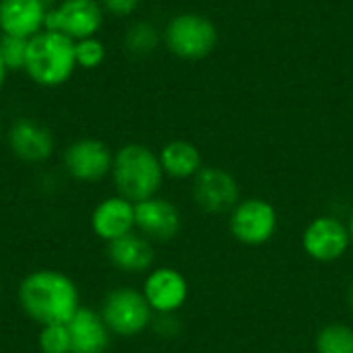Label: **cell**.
<instances>
[{
    "label": "cell",
    "instance_id": "24",
    "mask_svg": "<svg viewBox=\"0 0 353 353\" xmlns=\"http://www.w3.org/2000/svg\"><path fill=\"white\" fill-rule=\"evenodd\" d=\"M99 2L103 10H108L114 17H128L141 6V0H99Z\"/></svg>",
    "mask_w": 353,
    "mask_h": 353
},
{
    "label": "cell",
    "instance_id": "9",
    "mask_svg": "<svg viewBox=\"0 0 353 353\" xmlns=\"http://www.w3.org/2000/svg\"><path fill=\"white\" fill-rule=\"evenodd\" d=\"M62 163L72 180L95 184L112 174L114 153L99 139H77L64 149Z\"/></svg>",
    "mask_w": 353,
    "mask_h": 353
},
{
    "label": "cell",
    "instance_id": "20",
    "mask_svg": "<svg viewBox=\"0 0 353 353\" xmlns=\"http://www.w3.org/2000/svg\"><path fill=\"white\" fill-rule=\"evenodd\" d=\"M316 353H353V327L343 323H331L323 327L314 337Z\"/></svg>",
    "mask_w": 353,
    "mask_h": 353
},
{
    "label": "cell",
    "instance_id": "8",
    "mask_svg": "<svg viewBox=\"0 0 353 353\" xmlns=\"http://www.w3.org/2000/svg\"><path fill=\"white\" fill-rule=\"evenodd\" d=\"M192 199L205 213H230L240 203V184L232 172L217 165H205L192 178Z\"/></svg>",
    "mask_w": 353,
    "mask_h": 353
},
{
    "label": "cell",
    "instance_id": "13",
    "mask_svg": "<svg viewBox=\"0 0 353 353\" xmlns=\"http://www.w3.org/2000/svg\"><path fill=\"white\" fill-rule=\"evenodd\" d=\"M182 215L178 207L161 196H151L147 201L134 203V230L147 240L170 242L180 234Z\"/></svg>",
    "mask_w": 353,
    "mask_h": 353
},
{
    "label": "cell",
    "instance_id": "14",
    "mask_svg": "<svg viewBox=\"0 0 353 353\" xmlns=\"http://www.w3.org/2000/svg\"><path fill=\"white\" fill-rule=\"evenodd\" d=\"M91 232L105 244L134 232V203L114 194L95 205L91 211Z\"/></svg>",
    "mask_w": 353,
    "mask_h": 353
},
{
    "label": "cell",
    "instance_id": "12",
    "mask_svg": "<svg viewBox=\"0 0 353 353\" xmlns=\"http://www.w3.org/2000/svg\"><path fill=\"white\" fill-rule=\"evenodd\" d=\"M6 143L10 153L25 163H43L56 149L52 130L33 118H17L6 130Z\"/></svg>",
    "mask_w": 353,
    "mask_h": 353
},
{
    "label": "cell",
    "instance_id": "19",
    "mask_svg": "<svg viewBox=\"0 0 353 353\" xmlns=\"http://www.w3.org/2000/svg\"><path fill=\"white\" fill-rule=\"evenodd\" d=\"M161 39L163 35L151 21H134L124 33V48L128 54L143 58L153 54L159 48Z\"/></svg>",
    "mask_w": 353,
    "mask_h": 353
},
{
    "label": "cell",
    "instance_id": "11",
    "mask_svg": "<svg viewBox=\"0 0 353 353\" xmlns=\"http://www.w3.org/2000/svg\"><path fill=\"white\" fill-rule=\"evenodd\" d=\"M143 296L155 314H176L188 302V279L174 267H155L143 281Z\"/></svg>",
    "mask_w": 353,
    "mask_h": 353
},
{
    "label": "cell",
    "instance_id": "17",
    "mask_svg": "<svg viewBox=\"0 0 353 353\" xmlns=\"http://www.w3.org/2000/svg\"><path fill=\"white\" fill-rule=\"evenodd\" d=\"M66 327L70 333V353H108L110 350L114 335L97 310L81 306Z\"/></svg>",
    "mask_w": 353,
    "mask_h": 353
},
{
    "label": "cell",
    "instance_id": "22",
    "mask_svg": "<svg viewBox=\"0 0 353 353\" xmlns=\"http://www.w3.org/2000/svg\"><path fill=\"white\" fill-rule=\"evenodd\" d=\"M37 347L41 353H70V333L66 325L41 327L37 337Z\"/></svg>",
    "mask_w": 353,
    "mask_h": 353
},
{
    "label": "cell",
    "instance_id": "18",
    "mask_svg": "<svg viewBox=\"0 0 353 353\" xmlns=\"http://www.w3.org/2000/svg\"><path fill=\"white\" fill-rule=\"evenodd\" d=\"M159 161L163 174L174 180H192L205 168L199 147L184 139L165 143L159 151Z\"/></svg>",
    "mask_w": 353,
    "mask_h": 353
},
{
    "label": "cell",
    "instance_id": "5",
    "mask_svg": "<svg viewBox=\"0 0 353 353\" xmlns=\"http://www.w3.org/2000/svg\"><path fill=\"white\" fill-rule=\"evenodd\" d=\"M99 314L108 325L110 333L116 337H137L145 333L155 319V312L147 304L141 290L122 285L105 294Z\"/></svg>",
    "mask_w": 353,
    "mask_h": 353
},
{
    "label": "cell",
    "instance_id": "23",
    "mask_svg": "<svg viewBox=\"0 0 353 353\" xmlns=\"http://www.w3.org/2000/svg\"><path fill=\"white\" fill-rule=\"evenodd\" d=\"M74 54H77V66L85 70H93L103 64L105 60V46L97 37H87L74 43Z\"/></svg>",
    "mask_w": 353,
    "mask_h": 353
},
{
    "label": "cell",
    "instance_id": "3",
    "mask_svg": "<svg viewBox=\"0 0 353 353\" xmlns=\"http://www.w3.org/2000/svg\"><path fill=\"white\" fill-rule=\"evenodd\" d=\"M74 43L77 41L70 37L48 29L33 35L27 46L25 62L29 79L48 89L64 85L77 68Z\"/></svg>",
    "mask_w": 353,
    "mask_h": 353
},
{
    "label": "cell",
    "instance_id": "1",
    "mask_svg": "<svg viewBox=\"0 0 353 353\" xmlns=\"http://www.w3.org/2000/svg\"><path fill=\"white\" fill-rule=\"evenodd\" d=\"M17 300L25 316L39 327L66 325L81 308L77 283L56 269L27 273L19 283Z\"/></svg>",
    "mask_w": 353,
    "mask_h": 353
},
{
    "label": "cell",
    "instance_id": "16",
    "mask_svg": "<svg viewBox=\"0 0 353 353\" xmlns=\"http://www.w3.org/2000/svg\"><path fill=\"white\" fill-rule=\"evenodd\" d=\"M48 10L41 0H0V31L31 39L43 31Z\"/></svg>",
    "mask_w": 353,
    "mask_h": 353
},
{
    "label": "cell",
    "instance_id": "4",
    "mask_svg": "<svg viewBox=\"0 0 353 353\" xmlns=\"http://www.w3.org/2000/svg\"><path fill=\"white\" fill-rule=\"evenodd\" d=\"M165 48L180 60H203L219 43L217 25L201 12H178L163 29Z\"/></svg>",
    "mask_w": 353,
    "mask_h": 353
},
{
    "label": "cell",
    "instance_id": "29",
    "mask_svg": "<svg viewBox=\"0 0 353 353\" xmlns=\"http://www.w3.org/2000/svg\"><path fill=\"white\" fill-rule=\"evenodd\" d=\"M2 137H4V130H2V124H0V143H2Z\"/></svg>",
    "mask_w": 353,
    "mask_h": 353
},
{
    "label": "cell",
    "instance_id": "7",
    "mask_svg": "<svg viewBox=\"0 0 353 353\" xmlns=\"http://www.w3.org/2000/svg\"><path fill=\"white\" fill-rule=\"evenodd\" d=\"M103 23V6L99 0H62L46 14L48 31H58L72 41L95 37Z\"/></svg>",
    "mask_w": 353,
    "mask_h": 353
},
{
    "label": "cell",
    "instance_id": "10",
    "mask_svg": "<svg viewBox=\"0 0 353 353\" xmlns=\"http://www.w3.org/2000/svg\"><path fill=\"white\" fill-rule=\"evenodd\" d=\"M352 246L347 225L333 215L314 217L302 232V248L316 263H335Z\"/></svg>",
    "mask_w": 353,
    "mask_h": 353
},
{
    "label": "cell",
    "instance_id": "6",
    "mask_svg": "<svg viewBox=\"0 0 353 353\" xmlns=\"http://www.w3.org/2000/svg\"><path fill=\"white\" fill-rule=\"evenodd\" d=\"M230 234L244 246H263L277 234L279 215L275 207L261 196L240 199L230 211Z\"/></svg>",
    "mask_w": 353,
    "mask_h": 353
},
{
    "label": "cell",
    "instance_id": "28",
    "mask_svg": "<svg viewBox=\"0 0 353 353\" xmlns=\"http://www.w3.org/2000/svg\"><path fill=\"white\" fill-rule=\"evenodd\" d=\"M41 2H43V4H46V6H50V4H52V2H54V0H41Z\"/></svg>",
    "mask_w": 353,
    "mask_h": 353
},
{
    "label": "cell",
    "instance_id": "21",
    "mask_svg": "<svg viewBox=\"0 0 353 353\" xmlns=\"http://www.w3.org/2000/svg\"><path fill=\"white\" fill-rule=\"evenodd\" d=\"M27 46L29 39L14 37V35H0V58L6 66V70H25L27 62Z\"/></svg>",
    "mask_w": 353,
    "mask_h": 353
},
{
    "label": "cell",
    "instance_id": "30",
    "mask_svg": "<svg viewBox=\"0 0 353 353\" xmlns=\"http://www.w3.org/2000/svg\"><path fill=\"white\" fill-rule=\"evenodd\" d=\"M0 298H2V281H0Z\"/></svg>",
    "mask_w": 353,
    "mask_h": 353
},
{
    "label": "cell",
    "instance_id": "27",
    "mask_svg": "<svg viewBox=\"0 0 353 353\" xmlns=\"http://www.w3.org/2000/svg\"><path fill=\"white\" fill-rule=\"evenodd\" d=\"M347 230H350V238H352V244H353V211H352V217H350V221H347Z\"/></svg>",
    "mask_w": 353,
    "mask_h": 353
},
{
    "label": "cell",
    "instance_id": "15",
    "mask_svg": "<svg viewBox=\"0 0 353 353\" xmlns=\"http://www.w3.org/2000/svg\"><path fill=\"white\" fill-rule=\"evenodd\" d=\"M105 256L114 269L128 275L149 273L155 265L153 242L141 236L137 230L105 244Z\"/></svg>",
    "mask_w": 353,
    "mask_h": 353
},
{
    "label": "cell",
    "instance_id": "26",
    "mask_svg": "<svg viewBox=\"0 0 353 353\" xmlns=\"http://www.w3.org/2000/svg\"><path fill=\"white\" fill-rule=\"evenodd\" d=\"M347 308L353 312V281L350 283V288H347Z\"/></svg>",
    "mask_w": 353,
    "mask_h": 353
},
{
    "label": "cell",
    "instance_id": "2",
    "mask_svg": "<svg viewBox=\"0 0 353 353\" xmlns=\"http://www.w3.org/2000/svg\"><path fill=\"white\" fill-rule=\"evenodd\" d=\"M110 176L116 194L128 199L130 203H141L151 196H157L165 178L159 153L141 143L122 145L114 153Z\"/></svg>",
    "mask_w": 353,
    "mask_h": 353
},
{
    "label": "cell",
    "instance_id": "25",
    "mask_svg": "<svg viewBox=\"0 0 353 353\" xmlns=\"http://www.w3.org/2000/svg\"><path fill=\"white\" fill-rule=\"evenodd\" d=\"M6 74H8V70H6V66H4V62H2V58H0V89L4 87Z\"/></svg>",
    "mask_w": 353,
    "mask_h": 353
}]
</instances>
